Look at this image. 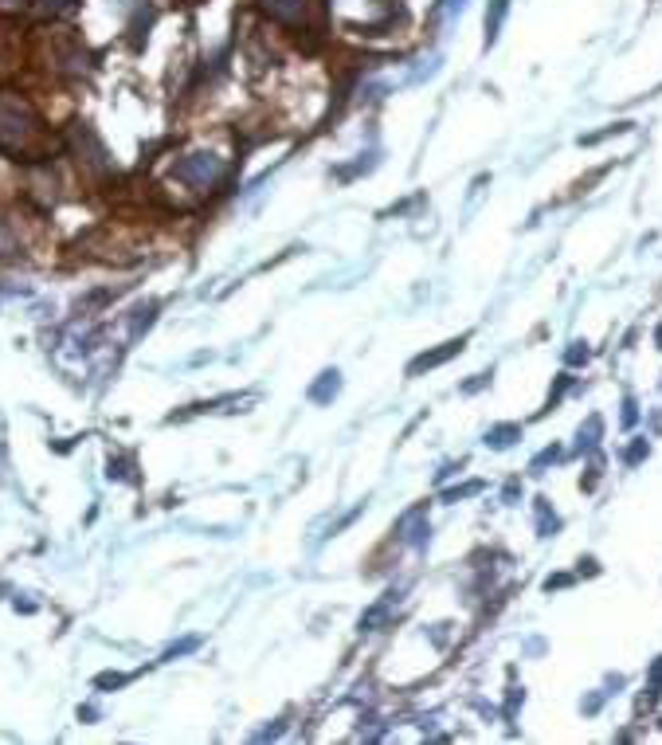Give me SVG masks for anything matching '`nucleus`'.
Returning a JSON list of instances; mask_svg holds the SVG:
<instances>
[{
	"label": "nucleus",
	"instance_id": "nucleus-5",
	"mask_svg": "<svg viewBox=\"0 0 662 745\" xmlns=\"http://www.w3.org/2000/svg\"><path fill=\"white\" fill-rule=\"evenodd\" d=\"M337 389H341V381H337V369H333V372H321V384H314V389H310V401H330V396H337Z\"/></svg>",
	"mask_w": 662,
	"mask_h": 745
},
{
	"label": "nucleus",
	"instance_id": "nucleus-9",
	"mask_svg": "<svg viewBox=\"0 0 662 745\" xmlns=\"http://www.w3.org/2000/svg\"><path fill=\"white\" fill-rule=\"evenodd\" d=\"M24 0H0V8H20Z\"/></svg>",
	"mask_w": 662,
	"mask_h": 745
},
{
	"label": "nucleus",
	"instance_id": "nucleus-8",
	"mask_svg": "<svg viewBox=\"0 0 662 745\" xmlns=\"http://www.w3.org/2000/svg\"><path fill=\"white\" fill-rule=\"evenodd\" d=\"M518 436V428H498V432H490V440H486V443H494V447H506L509 440H514Z\"/></svg>",
	"mask_w": 662,
	"mask_h": 745
},
{
	"label": "nucleus",
	"instance_id": "nucleus-7",
	"mask_svg": "<svg viewBox=\"0 0 662 745\" xmlns=\"http://www.w3.org/2000/svg\"><path fill=\"white\" fill-rule=\"evenodd\" d=\"M67 8H74V0H40V12H47V16H59Z\"/></svg>",
	"mask_w": 662,
	"mask_h": 745
},
{
	"label": "nucleus",
	"instance_id": "nucleus-4",
	"mask_svg": "<svg viewBox=\"0 0 662 745\" xmlns=\"http://www.w3.org/2000/svg\"><path fill=\"white\" fill-rule=\"evenodd\" d=\"M271 16H279V20H286V24H298L306 16V0H271Z\"/></svg>",
	"mask_w": 662,
	"mask_h": 745
},
{
	"label": "nucleus",
	"instance_id": "nucleus-6",
	"mask_svg": "<svg viewBox=\"0 0 662 745\" xmlns=\"http://www.w3.org/2000/svg\"><path fill=\"white\" fill-rule=\"evenodd\" d=\"M502 12H506V0H494V12H486V44L498 40V24H502Z\"/></svg>",
	"mask_w": 662,
	"mask_h": 745
},
{
	"label": "nucleus",
	"instance_id": "nucleus-2",
	"mask_svg": "<svg viewBox=\"0 0 662 745\" xmlns=\"http://www.w3.org/2000/svg\"><path fill=\"white\" fill-rule=\"evenodd\" d=\"M177 177H184L193 189H212L223 177V161L216 154H189L177 165Z\"/></svg>",
	"mask_w": 662,
	"mask_h": 745
},
{
	"label": "nucleus",
	"instance_id": "nucleus-1",
	"mask_svg": "<svg viewBox=\"0 0 662 745\" xmlns=\"http://www.w3.org/2000/svg\"><path fill=\"white\" fill-rule=\"evenodd\" d=\"M32 138H35V122L28 110L0 103V149L5 154H24Z\"/></svg>",
	"mask_w": 662,
	"mask_h": 745
},
{
	"label": "nucleus",
	"instance_id": "nucleus-3",
	"mask_svg": "<svg viewBox=\"0 0 662 745\" xmlns=\"http://www.w3.org/2000/svg\"><path fill=\"white\" fill-rule=\"evenodd\" d=\"M459 350H463V342H447L443 350H435V353H423V357H416V362H411V369H408V372H423V369H431V365H443L447 357H455Z\"/></svg>",
	"mask_w": 662,
	"mask_h": 745
}]
</instances>
